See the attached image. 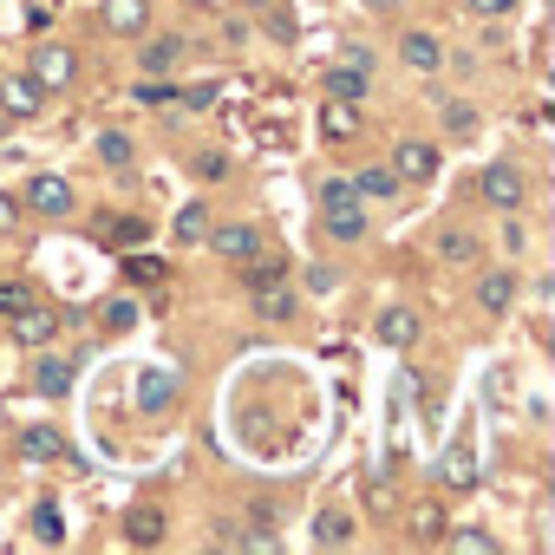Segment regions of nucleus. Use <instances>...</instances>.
<instances>
[{
  "mask_svg": "<svg viewBox=\"0 0 555 555\" xmlns=\"http://www.w3.org/2000/svg\"><path fill=\"white\" fill-rule=\"evenodd\" d=\"M177 105H190V112H209V105H216V86L203 79V86H190V92H177Z\"/></svg>",
  "mask_w": 555,
  "mask_h": 555,
  "instance_id": "nucleus-41",
  "label": "nucleus"
},
{
  "mask_svg": "<svg viewBox=\"0 0 555 555\" xmlns=\"http://www.w3.org/2000/svg\"><path fill=\"white\" fill-rule=\"evenodd\" d=\"M0 112H8V125H27L47 112V86L34 73H0Z\"/></svg>",
  "mask_w": 555,
  "mask_h": 555,
  "instance_id": "nucleus-4",
  "label": "nucleus"
},
{
  "mask_svg": "<svg viewBox=\"0 0 555 555\" xmlns=\"http://www.w3.org/2000/svg\"><path fill=\"white\" fill-rule=\"evenodd\" d=\"M438 255L451 268H470V261H483V242H477V229H444L438 235Z\"/></svg>",
  "mask_w": 555,
  "mask_h": 555,
  "instance_id": "nucleus-24",
  "label": "nucleus"
},
{
  "mask_svg": "<svg viewBox=\"0 0 555 555\" xmlns=\"http://www.w3.org/2000/svg\"><path fill=\"white\" fill-rule=\"evenodd\" d=\"M53 334H60V314H47V308H40V301H34V308H21V314H14V340H21V347H47V340H53Z\"/></svg>",
  "mask_w": 555,
  "mask_h": 555,
  "instance_id": "nucleus-17",
  "label": "nucleus"
},
{
  "mask_svg": "<svg viewBox=\"0 0 555 555\" xmlns=\"http://www.w3.org/2000/svg\"><path fill=\"white\" fill-rule=\"evenodd\" d=\"M34 535H40L47 548H60V542H66V522H60V503H40V509H34Z\"/></svg>",
  "mask_w": 555,
  "mask_h": 555,
  "instance_id": "nucleus-35",
  "label": "nucleus"
},
{
  "mask_svg": "<svg viewBox=\"0 0 555 555\" xmlns=\"http://www.w3.org/2000/svg\"><path fill=\"white\" fill-rule=\"evenodd\" d=\"M144 47H138V73L144 79H170L177 66H183V53H190V40L183 34H138Z\"/></svg>",
  "mask_w": 555,
  "mask_h": 555,
  "instance_id": "nucleus-6",
  "label": "nucleus"
},
{
  "mask_svg": "<svg viewBox=\"0 0 555 555\" xmlns=\"http://www.w3.org/2000/svg\"><path fill=\"white\" fill-rule=\"evenodd\" d=\"M144 321V301H131V295H118V301H105V334H131Z\"/></svg>",
  "mask_w": 555,
  "mask_h": 555,
  "instance_id": "nucleus-31",
  "label": "nucleus"
},
{
  "mask_svg": "<svg viewBox=\"0 0 555 555\" xmlns=\"http://www.w3.org/2000/svg\"><path fill=\"white\" fill-rule=\"evenodd\" d=\"M125 542H131V548H157V542H164V509H157V503H138V509L125 516Z\"/></svg>",
  "mask_w": 555,
  "mask_h": 555,
  "instance_id": "nucleus-19",
  "label": "nucleus"
},
{
  "mask_svg": "<svg viewBox=\"0 0 555 555\" xmlns=\"http://www.w3.org/2000/svg\"><path fill=\"white\" fill-rule=\"evenodd\" d=\"M438 170H444V151L425 144V138H405V144L392 151V177H399V183H431Z\"/></svg>",
  "mask_w": 555,
  "mask_h": 555,
  "instance_id": "nucleus-7",
  "label": "nucleus"
},
{
  "mask_svg": "<svg viewBox=\"0 0 555 555\" xmlns=\"http://www.w3.org/2000/svg\"><path fill=\"white\" fill-rule=\"evenodd\" d=\"M503 248H509V255H522V248H529V235H522V222H516V216H509V229H503Z\"/></svg>",
  "mask_w": 555,
  "mask_h": 555,
  "instance_id": "nucleus-43",
  "label": "nucleus"
},
{
  "mask_svg": "<svg viewBox=\"0 0 555 555\" xmlns=\"http://www.w3.org/2000/svg\"><path fill=\"white\" fill-rule=\"evenodd\" d=\"M21 308H34V288H27V282H0V314L14 321Z\"/></svg>",
  "mask_w": 555,
  "mask_h": 555,
  "instance_id": "nucleus-40",
  "label": "nucleus"
},
{
  "mask_svg": "<svg viewBox=\"0 0 555 555\" xmlns=\"http://www.w3.org/2000/svg\"><path fill=\"white\" fill-rule=\"evenodd\" d=\"M21 457H27V464H60V457H66V438H60L53 425H27V431H21Z\"/></svg>",
  "mask_w": 555,
  "mask_h": 555,
  "instance_id": "nucleus-18",
  "label": "nucleus"
},
{
  "mask_svg": "<svg viewBox=\"0 0 555 555\" xmlns=\"http://www.w3.org/2000/svg\"><path fill=\"white\" fill-rule=\"evenodd\" d=\"M34 392H40V399H66V392H73V360L40 353V360H34Z\"/></svg>",
  "mask_w": 555,
  "mask_h": 555,
  "instance_id": "nucleus-15",
  "label": "nucleus"
},
{
  "mask_svg": "<svg viewBox=\"0 0 555 555\" xmlns=\"http://www.w3.org/2000/svg\"><path fill=\"white\" fill-rule=\"evenodd\" d=\"M125 282H131V288H157V282H164V261L131 248V255H125Z\"/></svg>",
  "mask_w": 555,
  "mask_h": 555,
  "instance_id": "nucleus-30",
  "label": "nucleus"
},
{
  "mask_svg": "<svg viewBox=\"0 0 555 555\" xmlns=\"http://www.w3.org/2000/svg\"><path fill=\"white\" fill-rule=\"evenodd\" d=\"M516 295H522V282H516V268H483L477 274V314H509L516 308Z\"/></svg>",
  "mask_w": 555,
  "mask_h": 555,
  "instance_id": "nucleus-8",
  "label": "nucleus"
},
{
  "mask_svg": "<svg viewBox=\"0 0 555 555\" xmlns=\"http://www.w3.org/2000/svg\"><path fill=\"white\" fill-rule=\"evenodd\" d=\"M27 73H34L47 92H60V86H73V79H79V53H73L66 40H40V47H34V60H27Z\"/></svg>",
  "mask_w": 555,
  "mask_h": 555,
  "instance_id": "nucleus-5",
  "label": "nucleus"
},
{
  "mask_svg": "<svg viewBox=\"0 0 555 555\" xmlns=\"http://www.w3.org/2000/svg\"><path fill=\"white\" fill-rule=\"evenodd\" d=\"M131 99H138V105H177V86H170V79H144V73H138Z\"/></svg>",
  "mask_w": 555,
  "mask_h": 555,
  "instance_id": "nucleus-37",
  "label": "nucleus"
},
{
  "mask_svg": "<svg viewBox=\"0 0 555 555\" xmlns=\"http://www.w3.org/2000/svg\"><path fill=\"white\" fill-rule=\"evenodd\" d=\"M242 268V288H268V282H288V255H274V248H255Z\"/></svg>",
  "mask_w": 555,
  "mask_h": 555,
  "instance_id": "nucleus-16",
  "label": "nucleus"
},
{
  "mask_svg": "<svg viewBox=\"0 0 555 555\" xmlns=\"http://www.w3.org/2000/svg\"><path fill=\"white\" fill-rule=\"evenodd\" d=\"M353 190H360V196H373V203H392V196H399V177H392V164H373V170H360V177H353Z\"/></svg>",
  "mask_w": 555,
  "mask_h": 555,
  "instance_id": "nucleus-29",
  "label": "nucleus"
},
{
  "mask_svg": "<svg viewBox=\"0 0 555 555\" xmlns=\"http://www.w3.org/2000/svg\"><path fill=\"white\" fill-rule=\"evenodd\" d=\"M444 542H451L457 555H490V548H496V535H490V529H451Z\"/></svg>",
  "mask_w": 555,
  "mask_h": 555,
  "instance_id": "nucleus-38",
  "label": "nucleus"
},
{
  "mask_svg": "<svg viewBox=\"0 0 555 555\" xmlns=\"http://www.w3.org/2000/svg\"><path fill=\"white\" fill-rule=\"evenodd\" d=\"M366 92H373V73H360V66H347V60L327 73V99H340V105H360Z\"/></svg>",
  "mask_w": 555,
  "mask_h": 555,
  "instance_id": "nucleus-20",
  "label": "nucleus"
},
{
  "mask_svg": "<svg viewBox=\"0 0 555 555\" xmlns=\"http://www.w3.org/2000/svg\"><path fill=\"white\" fill-rule=\"evenodd\" d=\"M92 151H99V164H105V170H131V157H138V144H131L125 131H99V144H92Z\"/></svg>",
  "mask_w": 555,
  "mask_h": 555,
  "instance_id": "nucleus-28",
  "label": "nucleus"
},
{
  "mask_svg": "<svg viewBox=\"0 0 555 555\" xmlns=\"http://www.w3.org/2000/svg\"><path fill=\"white\" fill-rule=\"evenodd\" d=\"M340 53H347V66H360V73H373V47H360V40H353V47H340Z\"/></svg>",
  "mask_w": 555,
  "mask_h": 555,
  "instance_id": "nucleus-42",
  "label": "nucleus"
},
{
  "mask_svg": "<svg viewBox=\"0 0 555 555\" xmlns=\"http://www.w3.org/2000/svg\"><path fill=\"white\" fill-rule=\"evenodd\" d=\"M321 138H327V144L360 138V112H353V105H340V99H327V105H321Z\"/></svg>",
  "mask_w": 555,
  "mask_h": 555,
  "instance_id": "nucleus-23",
  "label": "nucleus"
},
{
  "mask_svg": "<svg viewBox=\"0 0 555 555\" xmlns=\"http://www.w3.org/2000/svg\"><path fill=\"white\" fill-rule=\"evenodd\" d=\"M360 8H373V14H399L405 0H360Z\"/></svg>",
  "mask_w": 555,
  "mask_h": 555,
  "instance_id": "nucleus-46",
  "label": "nucleus"
},
{
  "mask_svg": "<svg viewBox=\"0 0 555 555\" xmlns=\"http://www.w3.org/2000/svg\"><path fill=\"white\" fill-rule=\"evenodd\" d=\"M183 164H190L203 183H222V177L235 170V164H229V151H196V157H183Z\"/></svg>",
  "mask_w": 555,
  "mask_h": 555,
  "instance_id": "nucleus-33",
  "label": "nucleus"
},
{
  "mask_svg": "<svg viewBox=\"0 0 555 555\" xmlns=\"http://www.w3.org/2000/svg\"><path fill=\"white\" fill-rule=\"evenodd\" d=\"M99 229H105V242H118V248H144V242H151V216H144V209H112Z\"/></svg>",
  "mask_w": 555,
  "mask_h": 555,
  "instance_id": "nucleus-14",
  "label": "nucleus"
},
{
  "mask_svg": "<svg viewBox=\"0 0 555 555\" xmlns=\"http://www.w3.org/2000/svg\"><path fill=\"white\" fill-rule=\"evenodd\" d=\"M177 392H183V379L170 366H144L138 386H131V405H138V418H164L177 405Z\"/></svg>",
  "mask_w": 555,
  "mask_h": 555,
  "instance_id": "nucleus-3",
  "label": "nucleus"
},
{
  "mask_svg": "<svg viewBox=\"0 0 555 555\" xmlns=\"http://www.w3.org/2000/svg\"><path fill=\"white\" fill-rule=\"evenodd\" d=\"M457 8H464L470 21H509V14H516V0H457Z\"/></svg>",
  "mask_w": 555,
  "mask_h": 555,
  "instance_id": "nucleus-39",
  "label": "nucleus"
},
{
  "mask_svg": "<svg viewBox=\"0 0 555 555\" xmlns=\"http://www.w3.org/2000/svg\"><path fill=\"white\" fill-rule=\"evenodd\" d=\"M438 483H444V490H470V483H477V457H470V444H457V451L438 457Z\"/></svg>",
  "mask_w": 555,
  "mask_h": 555,
  "instance_id": "nucleus-25",
  "label": "nucleus"
},
{
  "mask_svg": "<svg viewBox=\"0 0 555 555\" xmlns=\"http://www.w3.org/2000/svg\"><path fill=\"white\" fill-rule=\"evenodd\" d=\"M203 242H209L216 261H248V255L261 248V229H255V222H209Z\"/></svg>",
  "mask_w": 555,
  "mask_h": 555,
  "instance_id": "nucleus-9",
  "label": "nucleus"
},
{
  "mask_svg": "<svg viewBox=\"0 0 555 555\" xmlns=\"http://www.w3.org/2000/svg\"><path fill=\"white\" fill-rule=\"evenodd\" d=\"M438 131L457 138V144L477 138V105H470V99H438Z\"/></svg>",
  "mask_w": 555,
  "mask_h": 555,
  "instance_id": "nucleus-21",
  "label": "nucleus"
},
{
  "mask_svg": "<svg viewBox=\"0 0 555 555\" xmlns=\"http://www.w3.org/2000/svg\"><path fill=\"white\" fill-rule=\"evenodd\" d=\"M248 8H261V21H268V34H274V40H288V47L301 40V21H295V14H282L274 0H248Z\"/></svg>",
  "mask_w": 555,
  "mask_h": 555,
  "instance_id": "nucleus-32",
  "label": "nucleus"
},
{
  "mask_svg": "<svg viewBox=\"0 0 555 555\" xmlns=\"http://www.w3.org/2000/svg\"><path fill=\"white\" fill-rule=\"evenodd\" d=\"M347 542H353V516L327 503V509L314 516V548H347Z\"/></svg>",
  "mask_w": 555,
  "mask_h": 555,
  "instance_id": "nucleus-26",
  "label": "nucleus"
},
{
  "mask_svg": "<svg viewBox=\"0 0 555 555\" xmlns=\"http://www.w3.org/2000/svg\"><path fill=\"white\" fill-rule=\"evenodd\" d=\"M248 301H255V314H261V321H295V314H301V295H295L288 282H268V288H248Z\"/></svg>",
  "mask_w": 555,
  "mask_h": 555,
  "instance_id": "nucleus-11",
  "label": "nucleus"
},
{
  "mask_svg": "<svg viewBox=\"0 0 555 555\" xmlns=\"http://www.w3.org/2000/svg\"><path fill=\"white\" fill-rule=\"evenodd\" d=\"M373 334H379V347H412V340H418V314H412V308H386V314L373 321Z\"/></svg>",
  "mask_w": 555,
  "mask_h": 555,
  "instance_id": "nucleus-22",
  "label": "nucleus"
},
{
  "mask_svg": "<svg viewBox=\"0 0 555 555\" xmlns=\"http://www.w3.org/2000/svg\"><path fill=\"white\" fill-rule=\"evenodd\" d=\"M477 203H483V209H496V216H516V209L529 203V177H522V164L490 157V164L477 170Z\"/></svg>",
  "mask_w": 555,
  "mask_h": 555,
  "instance_id": "nucleus-1",
  "label": "nucleus"
},
{
  "mask_svg": "<svg viewBox=\"0 0 555 555\" xmlns=\"http://www.w3.org/2000/svg\"><path fill=\"white\" fill-rule=\"evenodd\" d=\"M209 222H216V216H209V203H203V196H190V203L177 209V222H170V229H177V242H203V235H209Z\"/></svg>",
  "mask_w": 555,
  "mask_h": 555,
  "instance_id": "nucleus-27",
  "label": "nucleus"
},
{
  "mask_svg": "<svg viewBox=\"0 0 555 555\" xmlns=\"http://www.w3.org/2000/svg\"><path fill=\"white\" fill-rule=\"evenodd\" d=\"M99 21H105V34H118V40H138V34H151V0H105Z\"/></svg>",
  "mask_w": 555,
  "mask_h": 555,
  "instance_id": "nucleus-10",
  "label": "nucleus"
},
{
  "mask_svg": "<svg viewBox=\"0 0 555 555\" xmlns=\"http://www.w3.org/2000/svg\"><path fill=\"white\" fill-rule=\"evenodd\" d=\"M21 203L40 216V222H66L73 209H79V190L66 183V177H53V170H40V177H27V190H21Z\"/></svg>",
  "mask_w": 555,
  "mask_h": 555,
  "instance_id": "nucleus-2",
  "label": "nucleus"
},
{
  "mask_svg": "<svg viewBox=\"0 0 555 555\" xmlns=\"http://www.w3.org/2000/svg\"><path fill=\"white\" fill-rule=\"evenodd\" d=\"M314 203H321V209H340V203H360V190H353V177H321Z\"/></svg>",
  "mask_w": 555,
  "mask_h": 555,
  "instance_id": "nucleus-34",
  "label": "nucleus"
},
{
  "mask_svg": "<svg viewBox=\"0 0 555 555\" xmlns=\"http://www.w3.org/2000/svg\"><path fill=\"white\" fill-rule=\"evenodd\" d=\"M399 66H412V73H438L444 66V47H438V34H399Z\"/></svg>",
  "mask_w": 555,
  "mask_h": 555,
  "instance_id": "nucleus-12",
  "label": "nucleus"
},
{
  "mask_svg": "<svg viewBox=\"0 0 555 555\" xmlns=\"http://www.w3.org/2000/svg\"><path fill=\"white\" fill-rule=\"evenodd\" d=\"M366 496H373V509H392V483H386V477H373Z\"/></svg>",
  "mask_w": 555,
  "mask_h": 555,
  "instance_id": "nucleus-44",
  "label": "nucleus"
},
{
  "mask_svg": "<svg viewBox=\"0 0 555 555\" xmlns=\"http://www.w3.org/2000/svg\"><path fill=\"white\" fill-rule=\"evenodd\" d=\"M0 131H8V112H0Z\"/></svg>",
  "mask_w": 555,
  "mask_h": 555,
  "instance_id": "nucleus-47",
  "label": "nucleus"
},
{
  "mask_svg": "<svg viewBox=\"0 0 555 555\" xmlns=\"http://www.w3.org/2000/svg\"><path fill=\"white\" fill-rule=\"evenodd\" d=\"M321 235H327V242H347V248H353V242H366V209H360V203L321 209Z\"/></svg>",
  "mask_w": 555,
  "mask_h": 555,
  "instance_id": "nucleus-13",
  "label": "nucleus"
},
{
  "mask_svg": "<svg viewBox=\"0 0 555 555\" xmlns=\"http://www.w3.org/2000/svg\"><path fill=\"white\" fill-rule=\"evenodd\" d=\"M412 535H418V542H444V509H438V503H418V509H412Z\"/></svg>",
  "mask_w": 555,
  "mask_h": 555,
  "instance_id": "nucleus-36",
  "label": "nucleus"
},
{
  "mask_svg": "<svg viewBox=\"0 0 555 555\" xmlns=\"http://www.w3.org/2000/svg\"><path fill=\"white\" fill-rule=\"evenodd\" d=\"M14 222H21V203H14L8 190H0V229H14Z\"/></svg>",
  "mask_w": 555,
  "mask_h": 555,
  "instance_id": "nucleus-45",
  "label": "nucleus"
}]
</instances>
